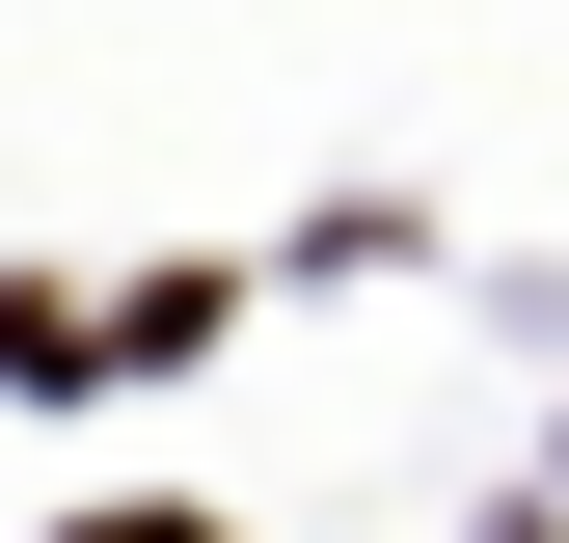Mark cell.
I'll return each instance as SVG.
<instances>
[{
	"instance_id": "obj_1",
	"label": "cell",
	"mask_w": 569,
	"mask_h": 543,
	"mask_svg": "<svg viewBox=\"0 0 569 543\" xmlns=\"http://www.w3.org/2000/svg\"><path fill=\"white\" fill-rule=\"evenodd\" d=\"M82 543H218V516H82Z\"/></svg>"
}]
</instances>
